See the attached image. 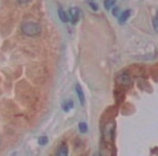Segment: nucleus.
I'll use <instances>...</instances> for the list:
<instances>
[{
	"label": "nucleus",
	"mask_w": 158,
	"mask_h": 156,
	"mask_svg": "<svg viewBox=\"0 0 158 156\" xmlns=\"http://www.w3.org/2000/svg\"><path fill=\"white\" fill-rule=\"evenodd\" d=\"M80 19V11L77 8H70L69 9V20L73 24H76Z\"/></svg>",
	"instance_id": "nucleus-2"
},
{
	"label": "nucleus",
	"mask_w": 158,
	"mask_h": 156,
	"mask_svg": "<svg viewBox=\"0 0 158 156\" xmlns=\"http://www.w3.org/2000/svg\"><path fill=\"white\" fill-rule=\"evenodd\" d=\"M78 128H79V131L81 132V133H86V132L88 131V125H87L86 123H84V121L79 123Z\"/></svg>",
	"instance_id": "nucleus-9"
},
{
	"label": "nucleus",
	"mask_w": 158,
	"mask_h": 156,
	"mask_svg": "<svg viewBox=\"0 0 158 156\" xmlns=\"http://www.w3.org/2000/svg\"><path fill=\"white\" fill-rule=\"evenodd\" d=\"M123 78V79H119V82H121V84H123V85H127V84H129V82H130V79H129V77L127 76V75H123L121 76Z\"/></svg>",
	"instance_id": "nucleus-13"
},
{
	"label": "nucleus",
	"mask_w": 158,
	"mask_h": 156,
	"mask_svg": "<svg viewBox=\"0 0 158 156\" xmlns=\"http://www.w3.org/2000/svg\"><path fill=\"white\" fill-rule=\"evenodd\" d=\"M153 25H154V29H155L156 32H158V12L156 13L155 18H154Z\"/></svg>",
	"instance_id": "nucleus-12"
},
{
	"label": "nucleus",
	"mask_w": 158,
	"mask_h": 156,
	"mask_svg": "<svg viewBox=\"0 0 158 156\" xmlns=\"http://www.w3.org/2000/svg\"><path fill=\"white\" fill-rule=\"evenodd\" d=\"M113 134H114V128L113 125H107L104 129V137H106L107 140H112Z\"/></svg>",
	"instance_id": "nucleus-4"
},
{
	"label": "nucleus",
	"mask_w": 158,
	"mask_h": 156,
	"mask_svg": "<svg viewBox=\"0 0 158 156\" xmlns=\"http://www.w3.org/2000/svg\"><path fill=\"white\" fill-rule=\"evenodd\" d=\"M130 14H131V10H126V11H123L118 18L119 23H120V24H123V23L127 22V20L129 19Z\"/></svg>",
	"instance_id": "nucleus-5"
},
{
	"label": "nucleus",
	"mask_w": 158,
	"mask_h": 156,
	"mask_svg": "<svg viewBox=\"0 0 158 156\" xmlns=\"http://www.w3.org/2000/svg\"><path fill=\"white\" fill-rule=\"evenodd\" d=\"M62 108H63V110L65 111V112H68L70 108H74V102H73V100H67V101H65L62 104Z\"/></svg>",
	"instance_id": "nucleus-8"
},
{
	"label": "nucleus",
	"mask_w": 158,
	"mask_h": 156,
	"mask_svg": "<svg viewBox=\"0 0 158 156\" xmlns=\"http://www.w3.org/2000/svg\"><path fill=\"white\" fill-rule=\"evenodd\" d=\"M59 16H60V20H61L62 22H64V23H67L68 21H69L68 15L65 13V11H64L62 8H60V9H59Z\"/></svg>",
	"instance_id": "nucleus-7"
},
{
	"label": "nucleus",
	"mask_w": 158,
	"mask_h": 156,
	"mask_svg": "<svg viewBox=\"0 0 158 156\" xmlns=\"http://www.w3.org/2000/svg\"><path fill=\"white\" fill-rule=\"evenodd\" d=\"M76 92H77V97L79 99V102L81 103V105H85V103H86V97H85V93L82 91V88L80 85H76Z\"/></svg>",
	"instance_id": "nucleus-3"
},
{
	"label": "nucleus",
	"mask_w": 158,
	"mask_h": 156,
	"mask_svg": "<svg viewBox=\"0 0 158 156\" xmlns=\"http://www.w3.org/2000/svg\"><path fill=\"white\" fill-rule=\"evenodd\" d=\"M22 33L29 37H35L41 33V26L35 22H26L22 25Z\"/></svg>",
	"instance_id": "nucleus-1"
},
{
	"label": "nucleus",
	"mask_w": 158,
	"mask_h": 156,
	"mask_svg": "<svg viewBox=\"0 0 158 156\" xmlns=\"http://www.w3.org/2000/svg\"><path fill=\"white\" fill-rule=\"evenodd\" d=\"M19 3H21V5H23V3H27V2H29L31 0H16Z\"/></svg>",
	"instance_id": "nucleus-16"
},
{
	"label": "nucleus",
	"mask_w": 158,
	"mask_h": 156,
	"mask_svg": "<svg viewBox=\"0 0 158 156\" xmlns=\"http://www.w3.org/2000/svg\"><path fill=\"white\" fill-rule=\"evenodd\" d=\"M89 5H90V7L92 8V10H94V11H97V10L99 9V7H98V5H97V3L93 2L92 0H90V1H89Z\"/></svg>",
	"instance_id": "nucleus-14"
},
{
	"label": "nucleus",
	"mask_w": 158,
	"mask_h": 156,
	"mask_svg": "<svg viewBox=\"0 0 158 156\" xmlns=\"http://www.w3.org/2000/svg\"><path fill=\"white\" fill-rule=\"evenodd\" d=\"M0 145H1V141H0Z\"/></svg>",
	"instance_id": "nucleus-17"
},
{
	"label": "nucleus",
	"mask_w": 158,
	"mask_h": 156,
	"mask_svg": "<svg viewBox=\"0 0 158 156\" xmlns=\"http://www.w3.org/2000/svg\"><path fill=\"white\" fill-rule=\"evenodd\" d=\"M38 143H39V145H41V146H44V145H46L47 143H48V138H47L46 136L40 137V138L38 139Z\"/></svg>",
	"instance_id": "nucleus-11"
},
{
	"label": "nucleus",
	"mask_w": 158,
	"mask_h": 156,
	"mask_svg": "<svg viewBox=\"0 0 158 156\" xmlns=\"http://www.w3.org/2000/svg\"><path fill=\"white\" fill-rule=\"evenodd\" d=\"M118 12H119V8L116 7V8H115V10H113V15L118 16Z\"/></svg>",
	"instance_id": "nucleus-15"
},
{
	"label": "nucleus",
	"mask_w": 158,
	"mask_h": 156,
	"mask_svg": "<svg viewBox=\"0 0 158 156\" xmlns=\"http://www.w3.org/2000/svg\"><path fill=\"white\" fill-rule=\"evenodd\" d=\"M115 3H116V0H105L104 1V7H105V9L110 10L112 7H114Z\"/></svg>",
	"instance_id": "nucleus-10"
},
{
	"label": "nucleus",
	"mask_w": 158,
	"mask_h": 156,
	"mask_svg": "<svg viewBox=\"0 0 158 156\" xmlns=\"http://www.w3.org/2000/svg\"><path fill=\"white\" fill-rule=\"evenodd\" d=\"M56 156H68V147L66 144H62L56 151Z\"/></svg>",
	"instance_id": "nucleus-6"
}]
</instances>
